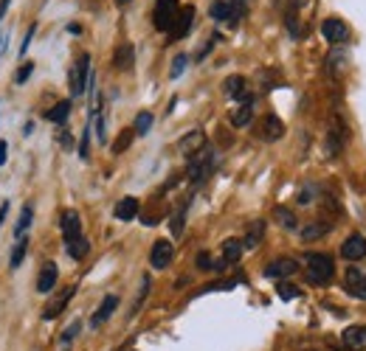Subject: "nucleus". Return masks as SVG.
Listing matches in <instances>:
<instances>
[{
  "label": "nucleus",
  "mask_w": 366,
  "mask_h": 351,
  "mask_svg": "<svg viewBox=\"0 0 366 351\" xmlns=\"http://www.w3.org/2000/svg\"><path fill=\"white\" fill-rule=\"evenodd\" d=\"M152 129V113H138L136 115V124H133V133L136 135H147Z\"/></svg>",
  "instance_id": "31"
},
{
  "label": "nucleus",
  "mask_w": 366,
  "mask_h": 351,
  "mask_svg": "<svg viewBox=\"0 0 366 351\" xmlns=\"http://www.w3.org/2000/svg\"><path fill=\"white\" fill-rule=\"evenodd\" d=\"M6 216H9V202H3V205H0V228H3Z\"/></svg>",
  "instance_id": "43"
},
{
  "label": "nucleus",
  "mask_w": 366,
  "mask_h": 351,
  "mask_svg": "<svg viewBox=\"0 0 366 351\" xmlns=\"http://www.w3.org/2000/svg\"><path fill=\"white\" fill-rule=\"evenodd\" d=\"M9 3H12V0H0V23H3V17L9 12Z\"/></svg>",
  "instance_id": "44"
},
{
  "label": "nucleus",
  "mask_w": 366,
  "mask_h": 351,
  "mask_svg": "<svg viewBox=\"0 0 366 351\" xmlns=\"http://www.w3.org/2000/svg\"><path fill=\"white\" fill-rule=\"evenodd\" d=\"M133 59H136V51H133L130 42H125V46L116 51V59H113V62H116L118 70H130V68H133Z\"/></svg>",
  "instance_id": "22"
},
{
  "label": "nucleus",
  "mask_w": 366,
  "mask_h": 351,
  "mask_svg": "<svg viewBox=\"0 0 366 351\" xmlns=\"http://www.w3.org/2000/svg\"><path fill=\"white\" fill-rule=\"evenodd\" d=\"M88 84H91V57L82 54V57H79V62L73 65V70H71V93L73 96H82L88 91Z\"/></svg>",
  "instance_id": "4"
},
{
  "label": "nucleus",
  "mask_w": 366,
  "mask_h": 351,
  "mask_svg": "<svg viewBox=\"0 0 366 351\" xmlns=\"http://www.w3.org/2000/svg\"><path fill=\"white\" fill-rule=\"evenodd\" d=\"M34 34H37V23H31V26H28V31H26V39H23V46H20V57H26V51H28V46H31Z\"/></svg>",
  "instance_id": "36"
},
{
  "label": "nucleus",
  "mask_w": 366,
  "mask_h": 351,
  "mask_svg": "<svg viewBox=\"0 0 366 351\" xmlns=\"http://www.w3.org/2000/svg\"><path fill=\"white\" fill-rule=\"evenodd\" d=\"M60 225H62V236H65V245L82 236V219H79V214H76V211H65V214H62V222H60Z\"/></svg>",
  "instance_id": "10"
},
{
  "label": "nucleus",
  "mask_w": 366,
  "mask_h": 351,
  "mask_svg": "<svg viewBox=\"0 0 366 351\" xmlns=\"http://www.w3.org/2000/svg\"><path fill=\"white\" fill-rule=\"evenodd\" d=\"M273 216H276V222L284 228V231H296V216H293V211H288V208H276L273 211Z\"/></svg>",
  "instance_id": "28"
},
{
  "label": "nucleus",
  "mask_w": 366,
  "mask_h": 351,
  "mask_svg": "<svg viewBox=\"0 0 366 351\" xmlns=\"http://www.w3.org/2000/svg\"><path fill=\"white\" fill-rule=\"evenodd\" d=\"M330 228H333L330 222H324V219H315V222H310V225L302 228V239H304V242H315V239H321V236H327Z\"/></svg>",
  "instance_id": "19"
},
{
  "label": "nucleus",
  "mask_w": 366,
  "mask_h": 351,
  "mask_svg": "<svg viewBox=\"0 0 366 351\" xmlns=\"http://www.w3.org/2000/svg\"><path fill=\"white\" fill-rule=\"evenodd\" d=\"M276 292H279L282 301H293V298H299V290H296L293 284H279Z\"/></svg>",
  "instance_id": "34"
},
{
  "label": "nucleus",
  "mask_w": 366,
  "mask_h": 351,
  "mask_svg": "<svg viewBox=\"0 0 366 351\" xmlns=\"http://www.w3.org/2000/svg\"><path fill=\"white\" fill-rule=\"evenodd\" d=\"M133 135H136V133H130V129H127V133H121V135L116 138V144H113V152H116V155H118V152H125V149L133 144Z\"/></svg>",
  "instance_id": "32"
},
{
  "label": "nucleus",
  "mask_w": 366,
  "mask_h": 351,
  "mask_svg": "<svg viewBox=\"0 0 366 351\" xmlns=\"http://www.w3.org/2000/svg\"><path fill=\"white\" fill-rule=\"evenodd\" d=\"M341 256L349 258V261H360V258H366V239H363L360 234L347 236V242L341 245Z\"/></svg>",
  "instance_id": "8"
},
{
  "label": "nucleus",
  "mask_w": 366,
  "mask_h": 351,
  "mask_svg": "<svg viewBox=\"0 0 366 351\" xmlns=\"http://www.w3.org/2000/svg\"><path fill=\"white\" fill-rule=\"evenodd\" d=\"M321 34H324V39H327L330 46H341V42L349 39V26L341 17H327L321 23Z\"/></svg>",
  "instance_id": "5"
},
{
  "label": "nucleus",
  "mask_w": 366,
  "mask_h": 351,
  "mask_svg": "<svg viewBox=\"0 0 366 351\" xmlns=\"http://www.w3.org/2000/svg\"><path fill=\"white\" fill-rule=\"evenodd\" d=\"M226 93L237 102H251V93H248V82L242 76H228L226 79Z\"/></svg>",
  "instance_id": "14"
},
{
  "label": "nucleus",
  "mask_w": 366,
  "mask_h": 351,
  "mask_svg": "<svg viewBox=\"0 0 366 351\" xmlns=\"http://www.w3.org/2000/svg\"><path fill=\"white\" fill-rule=\"evenodd\" d=\"M6 149H9V144H6V141H0V166H3V163H6V158H9V152H6Z\"/></svg>",
  "instance_id": "41"
},
{
  "label": "nucleus",
  "mask_w": 366,
  "mask_h": 351,
  "mask_svg": "<svg viewBox=\"0 0 366 351\" xmlns=\"http://www.w3.org/2000/svg\"><path fill=\"white\" fill-rule=\"evenodd\" d=\"M116 3H118V6H127V3H130V0H116Z\"/></svg>",
  "instance_id": "47"
},
{
  "label": "nucleus",
  "mask_w": 366,
  "mask_h": 351,
  "mask_svg": "<svg viewBox=\"0 0 366 351\" xmlns=\"http://www.w3.org/2000/svg\"><path fill=\"white\" fill-rule=\"evenodd\" d=\"M31 73H34V62H23L20 70L15 73V82H17V84H26V82L31 79Z\"/></svg>",
  "instance_id": "33"
},
{
  "label": "nucleus",
  "mask_w": 366,
  "mask_h": 351,
  "mask_svg": "<svg viewBox=\"0 0 366 351\" xmlns=\"http://www.w3.org/2000/svg\"><path fill=\"white\" fill-rule=\"evenodd\" d=\"M209 15H212V20H217V23H223V20L231 23V3H228V0H214V3L209 6Z\"/></svg>",
  "instance_id": "25"
},
{
  "label": "nucleus",
  "mask_w": 366,
  "mask_h": 351,
  "mask_svg": "<svg viewBox=\"0 0 366 351\" xmlns=\"http://www.w3.org/2000/svg\"><path fill=\"white\" fill-rule=\"evenodd\" d=\"M239 256H242V242L239 239H226V245H223V261L226 265L237 261Z\"/></svg>",
  "instance_id": "26"
},
{
  "label": "nucleus",
  "mask_w": 366,
  "mask_h": 351,
  "mask_svg": "<svg viewBox=\"0 0 366 351\" xmlns=\"http://www.w3.org/2000/svg\"><path fill=\"white\" fill-rule=\"evenodd\" d=\"M186 62H189L186 57H175V62H172V70H170V73H172V79H178V76L183 73V68H186Z\"/></svg>",
  "instance_id": "37"
},
{
  "label": "nucleus",
  "mask_w": 366,
  "mask_h": 351,
  "mask_svg": "<svg viewBox=\"0 0 366 351\" xmlns=\"http://www.w3.org/2000/svg\"><path fill=\"white\" fill-rule=\"evenodd\" d=\"M214 169V152L212 149H200L197 155H192V163H189V180L192 183H200L206 180Z\"/></svg>",
  "instance_id": "2"
},
{
  "label": "nucleus",
  "mask_w": 366,
  "mask_h": 351,
  "mask_svg": "<svg viewBox=\"0 0 366 351\" xmlns=\"http://www.w3.org/2000/svg\"><path fill=\"white\" fill-rule=\"evenodd\" d=\"M31 219H34V208H31V205H23L20 219H17V225H15L17 239H20V236H26V231H28V225H31Z\"/></svg>",
  "instance_id": "29"
},
{
  "label": "nucleus",
  "mask_w": 366,
  "mask_h": 351,
  "mask_svg": "<svg viewBox=\"0 0 366 351\" xmlns=\"http://www.w3.org/2000/svg\"><path fill=\"white\" fill-rule=\"evenodd\" d=\"M214 265H212V256L209 253H200L197 256V270H212Z\"/></svg>",
  "instance_id": "38"
},
{
  "label": "nucleus",
  "mask_w": 366,
  "mask_h": 351,
  "mask_svg": "<svg viewBox=\"0 0 366 351\" xmlns=\"http://www.w3.org/2000/svg\"><path fill=\"white\" fill-rule=\"evenodd\" d=\"M336 276V261L330 253H307V278L310 284H330Z\"/></svg>",
  "instance_id": "1"
},
{
  "label": "nucleus",
  "mask_w": 366,
  "mask_h": 351,
  "mask_svg": "<svg viewBox=\"0 0 366 351\" xmlns=\"http://www.w3.org/2000/svg\"><path fill=\"white\" fill-rule=\"evenodd\" d=\"M341 340H344V348H349V351L366 348V326H349V329H344Z\"/></svg>",
  "instance_id": "15"
},
{
  "label": "nucleus",
  "mask_w": 366,
  "mask_h": 351,
  "mask_svg": "<svg viewBox=\"0 0 366 351\" xmlns=\"http://www.w3.org/2000/svg\"><path fill=\"white\" fill-rule=\"evenodd\" d=\"M88 250H91V245H88V239L85 236H79V239H73V242H68V256L71 258H85L88 256Z\"/></svg>",
  "instance_id": "27"
},
{
  "label": "nucleus",
  "mask_w": 366,
  "mask_h": 351,
  "mask_svg": "<svg viewBox=\"0 0 366 351\" xmlns=\"http://www.w3.org/2000/svg\"><path fill=\"white\" fill-rule=\"evenodd\" d=\"M34 133V121H26V126H23V135H31Z\"/></svg>",
  "instance_id": "45"
},
{
  "label": "nucleus",
  "mask_w": 366,
  "mask_h": 351,
  "mask_svg": "<svg viewBox=\"0 0 366 351\" xmlns=\"http://www.w3.org/2000/svg\"><path fill=\"white\" fill-rule=\"evenodd\" d=\"M178 149L183 152V155H197L200 149H206V133H203V129H192L189 135H183L181 141H178Z\"/></svg>",
  "instance_id": "7"
},
{
  "label": "nucleus",
  "mask_w": 366,
  "mask_h": 351,
  "mask_svg": "<svg viewBox=\"0 0 366 351\" xmlns=\"http://www.w3.org/2000/svg\"><path fill=\"white\" fill-rule=\"evenodd\" d=\"M79 329H82V326H79V321H73V323H71V326L65 329V334H62V340H65V343H71V340H73V337L79 334Z\"/></svg>",
  "instance_id": "39"
},
{
  "label": "nucleus",
  "mask_w": 366,
  "mask_h": 351,
  "mask_svg": "<svg viewBox=\"0 0 366 351\" xmlns=\"http://www.w3.org/2000/svg\"><path fill=\"white\" fill-rule=\"evenodd\" d=\"M147 292H149V276H144V278H141V290H138V298H136V306H133V315L141 310V303H144Z\"/></svg>",
  "instance_id": "35"
},
{
  "label": "nucleus",
  "mask_w": 366,
  "mask_h": 351,
  "mask_svg": "<svg viewBox=\"0 0 366 351\" xmlns=\"http://www.w3.org/2000/svg\"><path fill=\"white\" fill-rule=\"evenodd\" d=\"M57 278H60V270H57V265H54V261H46V265H43V270H39V276H37V292L48 295V292L57 287Z\"/></svg>",
  "instance_id": "9"
},
{
  "label": "nucleus",
  "mask_w": 366,
  "mask_h": 351,
  "mask_svg": "<svg viewBox=\"0 0 366 351\" xmlns=\"http://www.w3.org/2000/svg\"><path fill=\"white\" fill-rule=\"evenodd\" d=\"M6 39H9V37H0V51H3V46H6Z\"/></svg>",
  "instance_id": "46"
},
{
  "label": "nucleus",
  "mask_w": 366,
  "mask_h": 351,
  "mask_svg": "<svg viewBox=\"0 0 366 351\" xmlns=\"http://www.w3.org/2000/svg\"><path fill=\"white\" fill-rule=\"evenodd\" d=\"M178 0H158L155 3V15H152V23L158 31H172L175 26V17H178Z\"/></svg>",
  "instance_id": "3"
},
{
  "label": "nucleus",
  "mask_w": 366,
  "mask_h": 351,
  "mask_svg": "<svg viewBox=\"0 0 366 351\" xmlns=\"http://www.w3.org/2000/svg\"><path fill=\"white\" fill-rule=\"evenodd\" d=\"M296 270H299V265H296L293 258H276V261H271V265L265 267V276L268 278H288Z\"/></svg>",
  "instance_id": "12"
},
{
  "label": "nucleus",
  "mask_w": 366,
  "mask_h": 351,
  "mask_svg": "<svg viewBox=\"0 0 366 351\" xmlns=\"http://www.w3.org/2000/svg\"><path fill=\"white\" fill-rule=\"evenodd\" d=\"M96 135H99V141H104V118L99 115V121H96Z\"/></svg>",
  "instance_id": "42"
},
{
  "label": "nucleus",
  "mask_w": 366,
  "mask_h": 351,
  "mask_svg": "<svg viewBox=\"0 0 366 351\" xmlns=\"http://www.w3.org/2000/svg\"><path fill=\"white\" fill-rule=\"evenodd\" d=\"M192 23H194V6H183V9L178 12V17H175L172 37H175V39L186 37V34H189V28H192Z\"/></svg>",
  "instance_id": "16"
},
{
  "label": "nucleus",
  "mask_w": 366,
  "mask_h": 351,
  "mask_svg": "<svg viewBox=\"0 0 366 351\" xmlns=\"http://www.w3.org/2000/svg\"><path fill=\"white\" fill-rule=\"evenodd\" d=\"M172 256H175V247H172V242H167V239H158V242L152 245V250H149V265H152L155 270H167V265L172 261Z\"/></svg>",
  "instance_id": "6"
},
{
  "label": "nucleus",
  "mask_w": 366,
  "mask_h": 351,
  "mask_svg": "<svg viewBox=\"0 0 366 351\" xmlns=\"http://www.w3.org/2000/svg\"><path fill=\"white\" fill-rule=\"evenodd\" d=\"M347 292L358 301H366V273H360L358 267L347 270Z\"/></svg>",
  "instance_id": "11"
},
{
  "label": "nucleus",
  "mask_w": 366,
  "mask_h": 351,
  "mask_svg": "<svg viewBox=\"0 0 366 351\" xmlns=\"http://www.w3.org/2000/svg\"><path fill=\"white\" fill-rule=\"evenodd\" d=\"M116 306H118V298H116V295H107V298L102 301V306L96 310V315L91 318V323H93V326H102V323L116 312Z\"/></svg>",
  "instance_id": "20"
},
{
  "label": "nucleus",
  "mask_w": 366,
  "mask_h": 351,
  "mask_svg": "<svg viewBox=\"0 0 366 351\" xmlns=\"http://www.w3.org/2000/svg\"><path fill=\"white\" fill-rule=\"evenodd\" d=\"M76 295V287H68V290H62L48 306H46V312H43V318L46 321H54V318H60L62 315V310H65V306H68V301Z\"/></svg>",
  "instance_id": "13"
},
{
  "label": "nucleus",
  "mask_w": 366,
  "mask_h": 351,
  "mask_svg": "<svg viewBox=\"0 0 366 351\" xmlns=\"http://www.w3.org/2000/svg\"><path fill=\"white\" fill-rule=\"evenodd\" d=\"M138 208H141V205H138L136 197H125V200L116 205V219H118V222H130V219L138 216Z\"/></svg>",
  "instance_id": "17"
},
{
  "label": "nucleus",
  "mask_w": 366,
  "mask_h": 351,
  "mask_svg": "<svg viewBox=\"0 0 366 351\" xmlns=\"http://www.w3.org/2000/svg\"><path fill=\"white\" fill-rule=\"evenodd\" d=\"M26 250H28V239H26V236H20V239L15 242V247H12V256H9V267H12V270H17V267L23 265Z\"/></svg>",
  "instance_id": "24"
},
{
  "label": "nucleus",
  "mask_w": 366,
  "mask_h": 351,
  "mask_svg": "<svg viewBox=\"0 0 366 351\" xmlns=\"http://www.w3.org/2000/svg\"><path fill=\"white\" fill-rule=\"evenodd\" d=\"M254 118V102H242L234 113H231V124L234 126H248Z\"/></svg>",
  "instance_id": "21"
},
{
  "label": "nucleus",
  "mask_w": 366,
  "mask_h": 351,
  "mask_svg": "<svg viewBox=\"0 0 366 351\" xmlns=\"http://www.w3.org/2000/svg\"><path fill=\"white\" fill-rule=\"evenodd\" d=\"M68 115H71V102H60L54 110H48V121H54V124H65Z\"/></svg>",
  "instance_id": "30"
},
{
  "label": "nucleus",
  "mask_w": 366,
  "mask_h": 351,
  "mask_svg": "<svg viewBox=\"0 0 366 351\" xmlns=\"http://www.w3.org/2000/svg\"><path fill=\"white\" fill-rule=\"evenodd\" d=\"M265 141H279L284 135V124L276 118V115H265L262 118V133H259Z\"/></svg>",
  "instance_id": "18"
},
{
  "label": "nucleus",
  "mask_w": 366,
  "mask_h": 351,
  "mask_svg": "<svg viewBox=\"0 0 366 351\" xmlns=\"http://www.w3.org/2000/svg\"><path fill=\"white\" fill-rule=\"evenodd\" d=\"M88 138H91V133L85 129V135H82V144H79V158H82V160H88Z\"/></svg>",
  "instance_id": "40"
},
{
  "label": "nucleus",
  "mask_w": 366,
  "mask_h": 351,
  "mask_svg": "<svg viewBox=\"0 0 366 351\" xmlns=\"http://www.w3.org/2000/svg\"><path fill=\"white\" fill-rule=\"evenodd\" d=\"M262 236H265V222L257 219V222L248 225V234H246V239H242V247H257L262 242Z\"/></svg>",
  "instance_id": "23"
}]
</instances>
